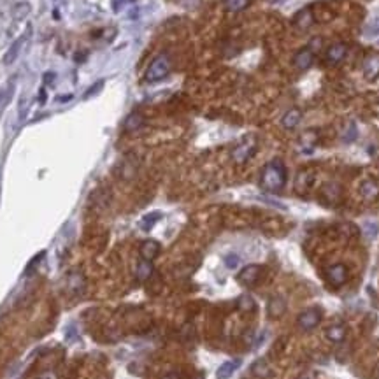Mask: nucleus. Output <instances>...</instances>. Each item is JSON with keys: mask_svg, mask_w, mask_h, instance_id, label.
Here are the masks:
<instances>
[{"mask_svg": "<svg viewBox=\"0 0 379 379\" xmlns=\"http://www.w3.org/2000/svg\"><path fill=\"white\" fill-rule=\"evenodd\" d=\"M286 178H288V172L283 163V160L275 158L270 160L262 170L260 176V186L269 193H279L286 185Z\"/></svg>", "mask_w": 379, "mask_h": 379, "instance_id": "nucleus-1", "label": "nucleus"}, {"mask_svg": "<svg viewBox=\"0 0 379 379\" xmlns=\"http://www.w3.org/2000/svg\"><path fill=\"white\" fill-rule=\"evenodd\" d=\"M170 60L167 55H158L151 63H149L146 74H144V81L146 83H158L165 79L170 74Z\"/></svg>", "mask_w": 379, "mask_h": 379, "instance_id": "nucleus-2", "label": "nucleus"}, {"mask_svg": "<svg viewBox=\"0 0 379 379\" xmlns=\"http://www.w3.org/2000/svg\"><path fill=\"white\" fill-rule=\"evenodd\" d=\"M256 146H258V141L255 135H246L244 139H240V143L232 149V160L239 165L246 163L256 153Z\"/></svg>", "mask_w": 379, "mask_h": 379, "instance_id": "nucleus-3", "label": "nucleus"}, {"mask_svg": "<svg viewBox=\"0 0 379 379\" xmlns=\"http://www.w3.org/2000/svg\"><path fill=\"white\" fill-rule=\"evenodd\" d=\"M321 323V311L318 307H309L302 311L297 318V325L300 330H315L318 325Z\"/></svg>", "mask_w": 379, "mask_h": 379, "instance_id": "nucleus-4", "label": "nucleus"}, {"mask_svg": "<svg viewBox=\"0 0 379 379\" xmlns=\"http://www.w3.org/2000/svg\"><path fill=\"white\" fill-rule=\"evenodd\" d=\"M363 78L367 81L379 79V53H370L363 62Z\"/></svg>", "mask_w": 379, "mask_h": 379, "instance_id": "nucleus-5", "label": "nucleus"}, {"mask_svg": "<svg viewBox=\"0 0 379 379\" xmlns=\"http://www.w3.org/2000/svg\"><path fill=\"white\" fill-rule=\"evenodd\" d=\"M327 279L334 286H340L348 281V267L344 263H334L327 269Z\"/></svg>", "mask_w": 379, "mask_h": 379, "instance_id": "nucleus-6", "label": "nucleus"}, {"mask_svg": "<svg viewBox=\"0 0 379 379\" xmlns=\"http://www.w3.org/2000/svg\"><path fill=\"white\" fill-rule=\"evenodd\" d=\"M262 278V267L260 265H246L243 270L237 275V279H239L240 285H255V283H258V279Z\"/></svg>", "mask_w": 379, "mask_h": 379, "instance_id": "nucleus-7", "label": "nucleus"}, {"mask_svg": "<svg viewBox=\"0 0 379 379\" xmlns=\"http://www.w3.org/2000/svg\"><path fill=\"white\" fill-rule=\"evenodd\" d=\"M30 26H28V32H26V36L23 33L21 37H18L16 41L11 44V48L7 49V53H6V56H4V63L6 65H11V63H14L16 62V58L20 56V53H21V49H23V46H25V42H26V39H28V36H30Z\"/></svg>", "mask_w": 379, "mask_h": 379, "instance_id": "nucleus-8", "label": "nucleus"}, {"mask_svg": "<svg viewBox=\"0 0 379 379\" xmlns=\"http://www.w3.org/2000/svg\"><path fill=\"white\" fill-rule=\"evenodd\" d=\"M313 62H315V51H313V48H302L293 58V65L298 71H307L313 65Z\"/></svg>", "mask_w": 379, "mask_h": 379, "instance_id": "nucleus-9", "label": "nucleus"}, {"mask_svg": "<svg viewBox=\"0 0 379 379\" xmlns=\"http://www.w3.org/2000/svg\"><path fill=\"white\" fill-rule=\"evenodd\" d=\"M160 250H162V246H160L158 240L155 239H146L143 244H141V258L143 260H148V262H153V260L156 258V256L160 255Z\"/></svg>", "mask_w": 379, "mask_h": 379, "instance_id": "nucleus-10", "label": "nucleus"}, {"mask_svg": "<svg viewBox=\"0 0 379 379\" xmlns=\"http://www.w3.org/2000/svg\"><path fill=\"white\" fill-rule=\"evenodd\" d=\"M346 55H348V46L342 44V42H335V44H332L330 48L327 49V62L332 65H337L346 58Z\"/></svg>", "mask_w": 379, "mask_h": 379, "instance_id": "nucleus-11", "label": "nucleus"}, {"mask_svg": "<svg viewBox=\"0 0 379 379\" xmlns=\"http://www.w3.org/2000/svg\"><path fill=\"white\" fill-rule=\"evenodd\" d=\"M293 23L298 30H309L315 25V14H313V11L309 9V7H304V9H300L297 13Z\"/></svg>", "mask_w": 379, "mask_h": 379, "instance_id": "nucleus-12", "label": "nucleus"}, {"mask_svg": "<svg viewBox=\"0 0 379 379\" xmlns=\"http://www.w3.org/2000/svg\"><path fill=\"white\" fill-rule=\"evenodd\" d=\"M286 313V300L281 295H274L267 304V315L270 318H279Z\"/></svg>", "mask_w": 379, "mask_h": 379, "instance_id": "nucleus-13", "label": "nucleus"}, {"mask_svg": "<svg viewBox=\"0 0 379 379\" xmlns=\"http://www.w3.org/2000/svg\"><path fill=\"white\" fill-rule=\"evenodd\" d=\"M360 195L365 200H376L379 197V183L376 179H365V181L360 185Z\"/></svg>", "mask_w": 379, "mask_h": 379, "instance_id": "nucleus-14", "label": "nucleus"}, {"mask_svg": "<svg viewBox=\"0 0 379 379\" xmlns=\"http://www.w3.org/2000/svg\"><path fill=\"white\" fill-rule=\"evenodd\" d=\"M300 121H302V111L298 109V107H293V109L285 113V116H283V120H281V125H283V128H286V130H293L300 125Z\"/></svg>", "mask_w": 379, "mask_h": 379, "instance_id": "nucleus-15", "label": "nucleus"}, {"mask_svg": "<svg viewBox=\"0 0 379 379\" xmlns=\"http://www.w3.org/2000/svg\"><path fill=\"white\" fill-rule=\"evenodd\" d=\"M313 185V172L311 170H300L295 179V191L300 195H304L305 191L311 188Z\"/></svg>", "mask_w": 379, "mask_h": 379, "instance_id": "nucleus-16", "label": "nucleus"}, {"mask_svg": "<svg viewBox=\"0 0 379 379\" xmlns=\"http://www.w3.org/2000/svg\"><path fill=\"white\" fill-rule=\"evenodd\" d=\"M300 149L302 153H313L318 144V132L316 130H307L300 135Z\"/></svg>", "mask_w": 379, "mask_h": 379, "instance_id": "nucleus-17", "label": "nucleus"}, {"mask_svg": "<svg viewBox=\"0 0 379 379\" xmlns=\"http://www.w3.org/2000/svg\"><path fill=\"white\" fill-rule=\"evenodd\" d=\"M346 325L344 323H332L330 327L327 328V339L330 340V342H342L344 339H346Z\"/></svg>", "mask_w": 379, "mask_h": 379, "instance_id": "nucleus-18", "label": "nucleus"}, {"mask_svg": "<svg viewBox=\"0 0 379 379\" xmlns=\"http://www.w3.org/2000/svg\"><path fill=\"white\" fill-rule=\"evenodd\" d=\"M144 125V116L141 113H130L128 116L125 118V123H123V128L125 132H137V130H141Z\"/></svg>", "mask_w": 379, "mask_h": 379, "instance_id": "nucleus-19", "label": "nucleus"}, {"mask_svg": "<svg viewBox=\"0 0 379 379\" xmlns=\"http://www.w3.org/2000/svg\"><path fill=\"white\" fill-rule=\"evenodd\" d=\"M239 365H240V360H228V362H223L220 367H218L216 377L218 379H228L237 369H239Z\"/></svg>", "mask_w": 379, "mask_h": 379, "instance_id": "nucleus-20", "label": "nucleus"}, {"mask_svg": "<svg viewBox=\"0 0 379 379\" xmlns=\"http://www.w3.org/2000/svg\"><path fill=\"white\" fill-rule=\"evenodd\" d=\"M340 193H342V188L337 183H328L323 188V197L328 204H335L337 200H340Z\"/></svg>", "mask_w": 379, "mask_h": 379, "instance_id": "nucleus-21", "label": "nucleus"}, {"mask_svg": "<svg viewBox=\"0 0 379 379\" xmlns=\"http://www.w3.org/2000/svg\"><path fill=\"white\" fill-rule=\"evenodd\" d=\"M251 374L255 377H260V379L269 377L270 367H269V363H267V360H263V358L255 360V362L251 363Z\"/></svg>", "mask_w": 379, "mask_h": 379, "instance_id": "nucleus-22", "label": "nucleus"}, {"mask_svg": "<svg viewBox=\"0 0 379 379\" xmlns=\"http://www.w3.org/2000/svg\"><path fill=\"white\" fill-rule=\"evenodd\" d=\"M67 286H68V290H71L72 293H81L83 290H84V286H86V283H84V275L81 272L68 274Z\"/></svg>", "mask_w": 379, "mask_h": 379, "instance_id": "nucleus-23", "label": "nucleus"}, {"mask_svg": "<svg viewBox=\"0 0 379 379\" xmlns=\"http://www.w3.org/2000/svg\"><path fill=\"white\" fill-rule=\"evenodd\" d=\"M153 274V263L148 262V260H141L139 263H137V269H135V278L137 281H148L149 278H151Z\"/></svg>", "mask_w": 379, "mask_h": 379, "instance_id": "nucleus-24", "label": "nucleus"}, {"mask_svg": "<svg viewBox=\"0 0 379 379\" xmlns=\"http://www.w3.org/2000/svg\"><path fill=\"white\" fill-rule=\"evenodd\" d=\"M30 13H32V6H30L28 2H18L16 6L13 7V11H11L14 21H23Z\"/></svg>", "mask_w": 379, "mask_h": 379, "instance_id": "nucleus-25", "label": "nucleus"}, {"mask_svg": "<svg viewBox=\"0 0 379 379\" xmlns=\"http://www.w3.org/2000/svg\"><path fill=\"white\" fill-rule=\"evenodd\" d=\"M160 220H162V213H160V211H153V213L143 216V220H141V228L146 232L151 230V228L156 225V221H160Z\"/></svg>", "mask_w": 379, "mask_h": 379, "instance_id": "nucleus-26", "label": "nucleus"}, {"mask_svg": "<svg viewBox=\"0 0 379 379\" xmlns=\"http://www.w3.org/2000/svg\"><path fill=\"white\" fill-rule=\"evenodd\" d=\"M237 307L243 313H253V311H256V302L253 300L250 295H240V297L237 298Z\"/></svg>", "mask_w": 379, "mask_h": 379, "instance_id": "nucleus-27", "label": "nucleus"}, {"mask_svg": "<svg viewBox=\"0 0 379 379\" xmlns=\"http://www.w3.org/2000/svg\"><path fill=\"white\" fill-rule=\"evenodd\" d=\"M250 6V0H225V7L230 13H239Z\"/></svg>", "mask_w": 379, "mask_h": 379, "instance_id": "nucleus-28", "label": "nucleus"}, {"mask_svg": "<svg viewBox=\"0 0 379 379\" xmlns=\"http://www.w3.org/2000/svg\"><path fill=\"white\" fill-rule=\"evenodd\" d=\"M357 135H358L357 125H355V123H348L346 130H344V133H342L344 143H353V141L357 139Z\"/></svg>", "mask_w": 379, "mask_h": 379, "instance_id": "nucleus-29", "label": "nucleus"}, {"mask_svg": "<svg viewBox=\"0 0 379 379\" xmlns=\"http://www.w3.org/2000/svg\"><path fill=\"white\" fill-rule=\"evenodd\" d=\"M102 88H104V79H98L97 83H95V84H91V86L88 88L86 91H84V98H91V97H93V95H97L98 91L102 90Z\"/></svg>", "mask_w": 379, "mask_h": 379, "instance_id": "nucleus-30", "label": "nucleus"}, {"mask_svg": "<svg viewBox=\"0 0 379 379\" xmlns=\"http://www.w3.org/2000/svg\"><path fill=\"white\" fill-rule=\"evenodd\" d=\"M225 265H227V269H237V265H239V256L237 255H233V253H230V255H227L225 256Z\"/></svg>", "mask_w": 379, "mask_h": 379, "instance_id": "nucleus-31", "label": "nucleus"}, {"mask_svg": "<svg viewBox=\"0 0 379 379\" xmlns=\"http://www.w3.org/2000/svg\"><path fill=\"white\" fill-rule=\"evenodd\" d=\"M39 379H58V374L55 370H44V372H41Z\"/></svg>", "mask_w": 379, "mask_h": 379, "instance_id": "nucleus-32", "label": "nucleus"}, {"mask_svg": "<svg viewBox=\"0 0 379 379\" xmlns=\"http://www.w3.org/2000/svg\"><path fill=\"white\" fill-rule=\"evenodd\" d=\"M72 97H74L72 93L63 95V97H56V102H68V100H72Z\"/></svg>", "mask_w": 379, "mask_h": 379, "instance_id": "nucleus-33", "label": "nucleus"}, {"mask_svg": "<svg viewBox=\"0 0 379 379\" xmlns=\"http://www.w3.org/2000/svg\"><path fill=\"white\" fill-rule=\"evenodd\" d=\"M44 102H46V90L42 88L41 90V104H44Z\"/></svg>", "mask_w": 379, "mask_h": 379, "instance_id": "nucleus-34", "label": "nucleus"}, {"mask_svg": "<svg viewBox=\"0 0 379 379\" xmlns=\"http://www.w3.org/2000/svg\"><path fill=\"white\" fill-rule=\"evenodd\" d=\"M163 379H179V376H178V374L172 372V374H167V376L163 377Z\"/></svg>", "mask_w": 379, "mask_h": 379, "instance_id": "nucleus-35", "label": "nucleus"}]
</instances>
